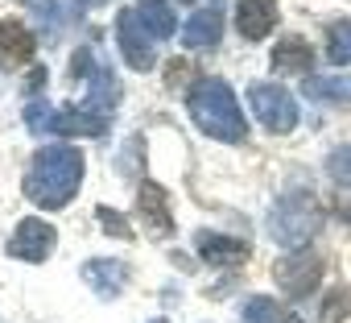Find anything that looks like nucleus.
Here are the masks:
<instances>
[{
	"label": "nucleus",
	"mask_w": 351,
	"mask_h": 323,
	"mask_svg": "<svg viewBox=\"0 0 351 323\" xmlns=\"http://www.w3.org/2000/svg\"><path fill=\"white\" fill-rule=\"evenodd\" d=\"M95 216H99V220H104V228H108V232H112V236H132V228H128V224H120V220H124V216H120V212H112V208H99V212H95Z\"/></svg>",
	"instance_id": "24"
},
{
	"label": "nucleus",
	"mask_w": 351,
	"mask_h": 323,
	"mask_svg": "<svg viewBox=\"0 0 351 323\" xmlns=\"http://www.w3.org/2000/svg\"><path fill=\"white\" fill-rule=\"evenodd\" d=\"M79 5H99V0H79Z\"/></svg>",
	"instance_id": "25"
},
{
	"label": "nucleus",
	"mask_w": 351,
	"mask_h": 323,
	"mask_svg": "<svg viewBox=\"0 0 351 323\" xmlns=\"http://www.w3.org/2000/svg\"><path fill=\"white\" fill-rule=\"evenodd\" d=\"M310 63H314V54H310V42H302V38H281L277 42V50H273V67L277 71H310Z\"/></svg>",
	"instance_id": "17"
},
{
	"label": "nucleus",
	"mask_w": 351,
	"mask_h": 323,
	"mask_svg": "<svg viewBox=\"0 0 351 323\" xmlns=\"http://www.w3.org/2000/svg\"><path fill=\"white\" fill-rule=\"evenodd\" d=\"M54 245H58V232L46 224V220H21V228L9 236V257H17V261H46L50 253H54Z\"/></svg>",
	"instance_id": "6"
},
{
	"label": "nucleus",
	"mask_w": 351,
	"mask_h": 323,
	"mask_svg": "<svg viewBox=\"0 0 351 323\" xmlns=\"http://www.w3.org/2000/svg\"><path fill=\"white\" fill-rule=\"evenodd\" d=\"M149 323H169V319H149Z\"/></svg>",
	"instance_id": "26"
},
{
	"label": "nucleus",
	"mask_w": 351,
	"mask_h": 323,
	"mask_svg": "<svg viewBox=\"0 0 351 323\" xmlns=\"http://www.w3.org/2000/svg\"><path fill=\"white\" fill-rule=\"evenodd\" d=\"M318 228H322V208H318L306 191L281 195L277 208L269 212V232H273V241L285 245V249H298V253H302V249L318 236Z\"/></svg>",
	"instance_id": "3"
},
{
	"label": "nucleus",
	"mask_w": 351,
	"mask_h": 323,
	"mask_svg": "<svg viewBox=\"0 0 351 323\" xmlns=\"http://www.w3.org/2000/svg\"><path fill=\"white\" fill-rule=\"evenodd\" d=\"M50 133H62V137H104L108 133V116L95 112V108H54V124Z\"/></svg>",
	"instance_id": "10"
},
{
	"label": "nucleus",
	"mask_w": 351,
	"mask_h": 323,
	"mask_svg": "<svg viewBox=\"0 0 351 323\" xmlns=\"http://www.w3.org/2000/svg\"><path fill=\"white\" fill-rule=\"evenodd\" d=\"M326 58H330L335 67H347V63H351V21L335 17V21L326 25Z\"/></svg>",
	"instance_id": "19"
},
{
	"label": "nucleus",
	"mask_w": 351,
	"mask_h": 323,
	"mask_svg": "<svg viewBox=\"0 0 351 323\" xmlns=\"http://www.w3.org/2000/svg\"><path fill=\"white\" fill-rule=\"evenodd\" d=\"M34 50H38V38L25 21H13V17L0 21V67H21L34 58Z\"/></svg>",
	"instance_id": "9"
},
{
	"label": "nucleus",
	"mask_w": 351,
	"mask_h": 323,
	"mask_svg": "<svg viewBox=\"0 0 351 323\" xmlns=\"http://www.w3.org/2000/svg\"><path fill=\"white\" fill-rule=\"evenodd\" d=\"M306 96L318 104H351V75H326V79H306Z\"/></svg>",
	"instance_id": "18"
},
{
	"label": "nucleus",
	"mask_w": 351,
	"mask_h": 323,
	"mask_svg": "<svg viewBox=\"0 0 351 323\" xmlns=\"http://www.w3.org/2000/svg\"><path fill=\"white\" fill-rule=\"evenodd\" d=\"M186 108H191L195 124L207 137H215V141H228L232 145V141H244L248 137V120L240 112V100H236V91L223 79H199L191 87V96H186Z\"/></svg>",
	"instance_id": "2"
},
{
	"label": "nucleus",
	"mask_w": 351,
	"mask_h": 323,
	"mask_svg": "<svg viewBox=\"0 0 351 323\" xmlns=\"http://www.w3.org/2000/svg\"><path fill=\"white\" fill-rule=\"evenodd\" d=\"M273 278H277V286H285V294L302 298V294H310L322 282V261L314 253H289L285 261H277Z\"/></svg>",
	"instance_id": "8"
},
{
	"label": "nucleus",
	"mask_w": 351,
	"mask_h": 323,
	"mask_svg": "<svg viewBox=\"0 0 351 323\" xmlns=\"http://www.w3.org/2000/svg\"><path fill=\"white\" fill-rule=\"evenodd\" d=\"M248 104L256 112V120L269 129V133H289L298 124V100L289 87H277V83H256L248 87Z\"/></svg>",
	"instance_id": "4"
},
{
	"label": "nucleus",
	"mask_w": 351,
	"mask_h": 323,
	"mask_svg": "<svg viewBox=\"0 0 351 323\" xmlns=\"http://www.w3.org/2000/svg\"><path fill=\"white\" fill-rule=\"evenodd\" d=\"M83 282H87L99 298H116L120 286L128 282V265L116 261V257H95V261L83 265Z\"/></svg>",
	"instance_id": "12"
},
{
	"label": "nucleus",
	"mask_w": 351,
	"mask_h": 323,
	"mask_svg": "<svg viewBox=\"0 0 351 323\" xmlns=\"http://www.w3.org/2000/svg\"><path fill=\"white\" fill-rule=\"evenodd\" d=\"M136 208H141V216H145V220H149L153 228H165V232H173V220H169V199H165V187H157V183H141Z\"/></svg>",
	"instance_id": "16"
},
{
	"label": "nucleus",
	"mask_w": 351,
	"mask_h": 323,
	"mask_svg": "<svg viewBox=\"0 0 351 323\" xmlns=\"http://www.w3.org/2000/svg\"><path fill=\"white\" fill-rule=\"evenodd\" d=\"M219 38H223V13H219V9H199V13L182 25L186 50H211V46H219Z\"/></svg>",
	"instance_id": "13"
},
{
	"label": "nucleus",
	"mask_w": 351,
	"mask_h": 323,
	"mask_svg": "<svg viewBox=\"0 0 351 323\" xmlns=\"http://www.w3.org/2000/svg\"><path fill=\"white\" fill-rule=\"evenodd\" d=\"M116 38H120V54H124V63H128L132 71H153V63H157V54H153V38L141 30V21H136L132 9L120 13V21H116Z\"/></svg>",
	"instance_id": "7"
},
{
	"label": "nucleus",
	"mask_w": 351,
	"mask_h": 323,
	"mask_svg": "<svg viewBox=\"0 0 351 323\" xmlns=\"http://www.w3.org/2000/svg\"><path fill=\"white\" fill-rule=\"evenodd\" d=\"M25 124H29V133H50V124H54V108H50L46 100H34V104L25 108Z\"/></svg>",
	"instance_id": "23"
},
{
	"label": "nucleus",
	"mask_w": 351,
	"mask_h": 323,
	"mask_svg": "<svg viewBox=\"0 0 351 323\" xmlns=\"http://www.w3.org/2000/svg\"><path fill=\"white\" fill-rule=\"evenodd\" d=\"M277 5L273 0H240L236 5V30L248 38V42H261L265 34L277 30Z\"/></svg>",
	"instance_id": "11"
},
{
	"label": "nucleus",
	"mask_w": 351,
	"mask_h": 323,
	"mask_svg": "<svg viewBox=\"0 0 351 323\" xmlns=\"http://www.w3.org/2000/svg\"><path fill=\"white\" fill-rule=\"evenodd\" d=\"M83 187V153L75 145H46L38 149L25 175V195L38 208H66Z\"/></svg>",
	"instance_id": "1"
},
{
	"label": "nucleus",
	"mask_w": 351,
	"mask_h": 323,
	"mask_svg": "<svg viewBox=\"0 0 351 323\" xmlns=\"http://www.w3.org/2000/svg\"><path fill=\"white\" fill-rule=\"evenodd\" d=\"M322 315H326L330 323L347 319V315H351V286H335L330 298H326V307H322Z\"/></svg>",
	"instance_id": "22"
},
{
	"label": "nucleus",
	"mask_w": 351,
	"mask_h": 323,
	"mask_svg": "<svg viewBox=\"0 0 351 323\" xmlns=\"http://www.w3.org/2000/svg\"><path fill=\"white\" fill-rule=\"evenodd\" d=\"M75 75H91V87H87V108L108 112V108L120 100V83H116V75L104 67V58H99L95 50H79V58H75Z\"/></svg>",
	"instance_id": "5"
},
{
	"label": "nucleus",
	"mask_w": 351,
	"mask_h": 323,
	"mask_svg": "<svg viewBox=\"0 0 351 323\" xmlns=\"http://www.w3.org/2000/svg\"><path fill=\"white\" fill-rule=\"evenodd\" d=\"M240 319H244V323H285L289 311H285L277 298H248L244 311H240Z\"/></svg>",
	"instance_id": "20"
},
{
	"label": "nucleus",
	"mask_w": 351,
	"mask_h": 323,
	"mask_svg": "<svg viewBox=\"0 0 351 323\" xmlns=\"http://www.w3.org/2000/svg\"><path fill=\"white\" fill-rule=\"evenodd\" d=\"M326 175H330L339 187H351V145H339V149L326 157Z\"/></svg>",
	"instance_id": "21"
},
{
	"label": "nucleus",
	"mask_w": 351,
	"mask_h": 323,
	"mask_svg": "<svg viewBox=\"0 0 351 323\" xmlns=\"http://www.w3.org/2000/svg\"><path fill=\"white\" fill-rule=\"evenodd\" d=\"M132 13H136L141 30H145L153 42H165V38L178 34V17H173V9L165 5V0H136Z\"/></svg>",
	"instance_id": "14"
},
{
	"label": "nucleus",
	"mask_w": 351,
	"mask_h": 323,
	"mask_svg": "<svg viewBox=\"0 0 351 323\" xmlns=\"http://www.w3.org/2000/svg\"><path fill=\"white\" fill-rule=\"evenodd\" d=\"M195 249L211 265H240L248 257V245L244 241H232V236H219V232H195Z\"/></svg>",
	"instance_id": "15"
}]
</instances>
